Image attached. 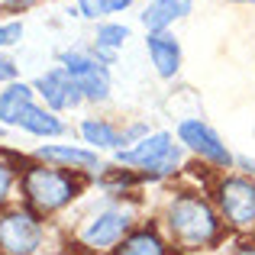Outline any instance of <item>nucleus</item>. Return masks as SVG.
Segmentation results:
<instances>
[{"mask_svg":"<svg viewBox=\"0 0 255 255\" xmlns=\"http://www.w3.org/2000/svg\"><path fill=\"white\" fill-rule=\"evenodd\" d=\"M168 236L184 249H204L220 236V213L197 194H178L165 207Z\"/></svg>","mask_w":255,"mask_h":255,"instance_id":"1","label":"nucleus"},{"mask_svg":"<svg viewBox=\"0 0 255 255\" xmlns=\"http://www.w3.org/2000/svg\"><path fill=\"white\" fill-rule=\"evenodd\" d=\"M181 162H184V145H181V139L174 142L171 132H145L139 142L117 149V165L139 168V174L149 181L174 174Z\"/></svg>","mask_w":255,"mask_h":255,"instance_id":"2","label":"nucleus"},{"mask_svg":"<svg viewBox=\"0 0 255 255\" xmlns=\"http://www.w3.org/2000/svg\"><path fill=\"white\" fill-rule=\"evenodd\" d=\"M23 194L32 213L49 217L58 213L78 197V181L71 178V171H62V165L45 168V165H29L23 171Z\"/></svg>","mask_w":255,"mask_h":255,"instance_id":"3","label":"nucleus"},{"mask_svg":"<svg viewBox=\"0 0 255 255\" xmlns=\"http://www.w3.org/2000/svg\"><path fill=\"white\" fill-rule=\"evenodd\" d=\"M58 65L75 78V84L81 87L84 100L91 104H104L110 100V68L107 62H100L91 49H65L58 52Z\"/></svg>","mask_w":255,"mask_h":255,"instance_id":"4","label":"nucleus"},{"mask_svg":"<svg viewBox=\"0 0 255 255\" xmlns=\"http://www.w3.org/2000/svg\"><path fill=\"white\" fill-rule=\"evenodd\" d=\"M217 210L233 230H255V181L223 178L217 184Z\"/></svg>","mask_w":255,"mask_h":255,"instance_id":"5","label":"nucleus"},{"mask_svg":"<svg viewBox=\"0 0 255 255\" xmlns=\"http://www.w3.org/2000/svg\"><path fill=\"white\" fill-rule=\"evenodd\" d=\"M178 139H181V145H184L187 152H194V155L204 158V162H210L213 168H233V162H236V155L226 149V142L220 139V132L213 129L210 123L197 120V117L181 120L178 123Z\"/></svg>","mask_w":255,"mask_h":255,"instance_id":"6","label":"nucleus"},{"mask_svg":"<svg viewBox=\"0 0 255 255\" xmlns=\"http://www.w3.org/2000/svg\"><path fill=\"white\" fill-rule=\"evenodd\" d=\"M45 230L39 223V213L10 210L0 217V252L10 255H32L42 249Z\"/></svg>","mask_w":255,"mask_h":255,"instance_id":"7","label":"nucleus"},{"mask_svg":"<svg viewBox=\"0 0 255 255\" xmlns=\"http://www.w3.org/2000/svg\"><path fill=\"white\" fill-rule=\"evenodd\" d=\"M132 226V213L123 210V207H107V210L94 213L91 220L81 226L78 239L87 246V249H110V246L123 243V236Z\"/></svg>","mask_w":255,"mask_h":255,"instance_id":"8","label":"nucleus"},{"mask_svg":"<svg viewBox=\"0 0 255 255\" xmlns=\"http://www.w3.org/2000/svg\"><path fill=\"white\" fill-rule=\"evenodd\" d=\"M32 87H36V94L42 97V104H45V107H52L55 113H62V110H75V107L84 100L81 87L75 84V78H71L68 71L62 68V65H55V68L42 71V75L32 81Z\"/></svg>","mask_w":255,"mask_h":255,"instance_id":"9","label":"nucleus"},{"mask_svg":"<svg viewBox=\"0 0 255 255\" xmlns=\"http://www.w3.org/2000/svg\"><path fill=\"white\" fill-rule=\"evenodd\" d=\"M145 52H149V62H152V68H155L158 78H165V81L178 78V71H181V42L168 29L149 32V36H145Z\"/></svg>","mask_w":255,"mask_h":255,"instance_id":"10","label":"nucleus"},{"mask_svg":"<svg viewBox=\"0 0 255 255\" xmlns=\"http://www.w3.org/2000/svg\"><path fill=\"white\" fill-rule=\"evenodd\" d=\"M36 158L49 165H62V168H75V171H97L104 168L97 149H81V145H71V142H52V145H39Z\"/></svg>","mask_w":255,"mask_h":255,"instance_id":"11","label":"nucleus"},{"mask_svg":"<svg viewBox=\"0 0 255 255\" xmlns=\"http://www.w3.org/2000/svg\"><path fill=\"white\" fill-rule=\"evenodd\" d=\"M16 126L23 132H29V136H39V139H52V136H65V132H68V126L55 117V110H52V107H45V104L39 107L36 100H32V104L19 113Z\"/></svg>","mask_w":255,"mask_h":255,"instance_id":"12","label":"nucleus"},{"mask_svg":"<svg viewBox=\"0 0 255 255\" xmlns=\"http://www.w3.org/2000/svg\"><path fill=\"white\" fill-rule=\"evenodd\" d=\"M191 10H194L191 0H152V3L139 13V19H142V26L149 32H155V29H171V26L178 23V19H184Z\"/></svg>","mask_w":255,"mask_h":255,"instance_id":"13","label":"nucleus"},{"mask_svg":"<svg viewBox=\"0 0 255 255\" xmlns=\"http://www.w3.org/2000/svg\"><path fill=\"white\" fill-rule=\"evenodd\" d=\"M126 39H129V26H123V23H97L91 52L100 58V62L113 65V58H117V52L126 45Z\"/></svg>","mask_w":255,"mask_h":255,"instance_id":"14","label":"nucleus"},{"mask_svg":"<svg viewBox=\"0 0 255 255\" xmlns=\"http://www.w3.org/2000/svg\"><path fill=\"white\" fill-rule=\"evenodd\" d=\"M32 97H36V87H32V84L10 81L6 91H0V123H3V126H16L19 113L32 104Z\"/></svg>","mask_w":255,"mask_h":255,"instance_id":"15","label":"nucleus"},{"mask_svg":"<svg viewBox=\"0 0 255 255\" xmlns=\"http://www.w3.org/2000/svg\"><path fill=\"white\" fill-rule=\"evenodd\" d=\"M81 139L91 149H113L117 152L120 145H123V136H120L117 126L107 123V120H97V117H91V120L81 123Z\"/></svg>","mask_w":255,"mask_h":255,"instance_id":"16","label":"nucleus"},{"mask_svg":"<svg viewBox=\"0 0 255 255\" xmlns=\"http://www.w3.org/2000/svg\"><path fill=\"white\" fill-rule=\"evenodd\" d=\"M117 249L123 255H162L165 243H162V236L142 230V233H129V236H123V246H117Z\"/></svg>","mask_w":255,"mask_h":255,"instance_id":"17","label":"nucleus"},{"mask_svg":"<svg viewBox=\"0 0 255 255\" xmlns=\"http://www.w3.org/2000/svg\"><path fill=\"white\" fill-rule=\"evenodd\" d=\"M132 0H78V13H81L84 19H107L110 13H123L129 10Z\"/></svg>","mask_w":255,"mask_h":255,"instance_id":"18","label":"nucleus"},{"mask_svg":"<svg viewBox=\"0 0 255 255\" xmlns=\"http://www.w3.org/2000/svg\"><path fill=\"white\" fill-rule=\"evenodd\" d=\"M23 32H26L23 19H3V23H0V49H13V45H19Z\"/></svg>","mask_w":255,"mask_h":255,"instance_id":"19","label":"nucleus"},{"mask_svg":"<svg viewBox=\"0 0 255 255\" xmlns=\"http://www.w3.org/2000/svg\"><path fill=\"white\" fill-rule=\"evenodd\" d=\"M13 184H16V171H13L6 162H0V204H3V200L10 197Z\"/></svg>","mask_w":255,"mask_h":255,"instance_id":"20","label":"nucleus"},{"mask_svg":"<svg viewBox=\"0 0 255 255\" xmlns=\"http://www.w3.org/2000/svg\"><path fill=\"white\" fill-rule=\"evenodd\" d=\"M19 78V65L13 62L6 52H0V84H10V81H16Z\"/></svg>","mask_w":255,"mask_h":255,"instance_id":"21","label":"nucleus"},{"mask_svg":"<svg viewBox=\"0 0 255 255\" xmlns=\"http://www.w3.org/2000/svg\"><path fill=\"white\" fill-rule=\"evenodd\" d=\"M145 132H149V126H145V123H132L129 129H123L120 136H123V145H132V142H139ZM123 145H120V149H123Z\"/></svg>","mask_w":255,"mask_h":255,"instance_id":"22","label":"nucleus"},{"mask_svg":"<svg viewBox=\"0 0 255 255\" xmlns=\"http://www.w3.org/2000/svg\"><path fill=\"white\" fill-rule=\"evenodd\" d=\"M3 3H6V10H29L36 0H3Z\"/></svg>","mask_w":255,"mask_h":255,"instance_id":"23","label":"nucleus"},{"mask_svg":"<svg viewBox=\"0 0 255 255\" xmlns=\"http://www.w3.org/2000/svg\"><path fill=\"white\" fill-rule=\"evenodd\" d=\"M233 165H239V168H243L246 174H255V162H252V158H236Z\"/></svg>","mask_w":255,"mask_h":255,"instance_id":"24","label":"nucleus"},{"mask_svg":"<svg viewBox=\"0 0 255 255\" xmlns=\"http://www.w3.org/2000/svg\"><path fill=\"white\" fill-rule=\"evenodd\" d=\"M230 3H255V0H230Z\"/></svg>","mask_w":255,"mask_h":255,"instance_id":"25","label":"nucleus"},{"mask_svg":"<svg viewBox=\"0 0 255 255\" xmlns=\"http://www.w3.org/2000/svg\"><path fill=\"white\" fill-rule=\"evenodd\" d=\"M0 136H3V123H0Z\"/></svg>","mask_w":255,"mask_h":255,"instance_id":"26","label":"nucleus"}]
</instances>
